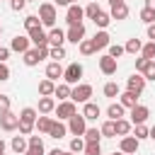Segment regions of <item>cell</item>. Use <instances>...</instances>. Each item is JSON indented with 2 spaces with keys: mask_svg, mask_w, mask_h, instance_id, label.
Returning <instances> with one entry per match:
<instances>
[{
  "mask_svg": "<svg viewBox=\"0 0 155 155\" xmlns=\"http://www.w3.org/2000/svg\"><path fill=\"white\" fill-rule=\"evenodd\" d=\"M17 116H19V126H17V131H19L22 136H31V131H34V121H36L39 111H36L34 107H24Z\"/></svg>",
  "mask_w": 155,
  "mask_h": 155,
  "instance_id": "1",
  "label": "cell"
},
{
  "mask_svg": "<svg viewBox=\"0 0 155 155\" xmlns=\"http://www.w3.org/2000/svg\"><path fill=\"white\" fill-rule=\"evenodd\" d=\"M27 148L34 150L36 155H44V140H41V136H29L27 138Z\"/></svg>",
  "mask_w": 155,
  "mask_h": 155,
  "instance_id": "29",
  "label": "cell"
},
{
  "mask_svg": "<svg viewBox=\"0 0 155 155\" xmlns=\"http://www.w3.org/2000/svg\"><path fill=\"white\" fill-rule=\"evenodd\" d=\"M56 109V99L53 97H39V114H51Z\"/></svg>",
  "mask_w": 155,
  "mask_h": 155,
  "instance_id": "25",
  "label": "cell"
},
{
  "mask_svg": "<svg viewBox=\"0 0 155 155\" xmlns=\"http://www.w3.org/2000/svg\"><path fill=\"white\" fill-rule=\"evenodd\" d=\"M27 36H29V41H31L34 46H41V44H48V36H46V31H44V27H36V29H29V31H27Z\"/></svg>",
  "mask_w": 155,
  "mask_h": 155,
  "instance_id": "16",
  "label": "cell"
},
{
  "mask_svg": "<svg viewBox=\"0 0 155 155\" xmlns=\"http://www.w3.org/2000/svg\"><path fill=\"white\" fill-rule=\"evenodd\" d=\"M126 90H128V92H136V94H140V92L145 90V78H143L140 73H133V75L126 80Z\"/></svg>",
  "mask_w": 155,
  "mask_h": 155,
  "instance_id": "12",
  "label": "cell"
},
{
  "mask_svg": "<svg viewBox=\"0 0 155 155\" xmlns=\"http://www.w3.org/2000/svg\"><path fill=\"white\" fill-rule=\"evenodd\" d=\"M102 92H104V97H109V99H114V97H119V92H121V87H119L116 82H107Z\"/></svg>",
  "mask_w": 155,
  "mask_h": 155,
  "instance_id": "38",
  "label": "cell"
},
{
  "mask_svg": "<svg viewBox=\"0 0 155 155\" xmlns=\"http://www.w3.org/2000/svg\"><path fill=\"white\" fill-rule=\"evenodd\" d=\"M22 56H24L22 61H24V65H27V68H34V65H39V63H41V58H39V51H36V46H34V48H27V51H24Z\"/></svg>",
  "mask_w": 155,
  "mask_h": 155,
  "instance_id": "23",
  "label": "cell"
},
{
  "mask_svg": "<svg viewBox=\"0 0 155 155\" xmlns=\"http://www.w3.org/2000/svg\"><path fill=\"white\" fill-rule=\"evenodd\" d=\"M140 22H145V24H153V22H155V10H150V7H143V10H140Z\"/></svg>",
  "mask_w": 155,
  "mask_h": 155,
  "instance_id": "45",
  "label": "cell"
},
{
  "mask_svg": "<svg viewBox=\"0 0 155 155\" xmlns=\"http://www.w3.org/2000/svg\"><path fill=\"white\" fill-rule=\"evenodd\" d=\"M7 58H10V48L7 46H0V63H5Z\"/></svg>",
  "mask_w": 155,
  "mask_h": 155,
  "instance_id": "53",
  "label": "cell"
},
{
  "mask_svg": "<svg viewBox=\"0 0 155 155\" xmlns=\"http://www.w3.org/2000/svg\"><path fill=\"white\" fill-rule=\"evenodd\" d=\"M124 107L119 104V102H111L109 107H107V119H111V121H116V119H124Z\"/></svg>",
  "mask_w": 155,
  "mask_h": 155,
  "instance_id": "26",
  "label": "cell"
},
{
  "mask_svg": "<svg viewBox=\"0 0 155 155\" xmlns=\"http://www.w3.org/2000/svg\"><path fill=\"white\" fill-rule=\"evenodd\" d=\"M46 36H48V46H63L65 44V31L58 27H51V31Z\"/></svg>",
  "mask_w": 155,
  "mask_h": 155,
  "instance_id": "18",
  "label": "cell"
},
{
  "mask_svg": "<svg viewBox=\"0 0 155 155\" xmlns=\"http://www.w3.org/2000/svg\"><path fill=\"white\" fill-rule=\"evenodd\" d=\"M138 145H140V140H138L136 136H121V145H119V150L126 153V155H136V153H138Z\"/></svg>",
  "mask_w": 155,
  "mask_h": 155,
  "instance_id": "11",
  "label": "cell"
},
{
  "mask_svg": "<svg viewBox=\"0 0 155 155\" xmlns=\"http://www.w3.org/2000/svg\"><path fill=\"white\" fill-rule=\"evenodd\" d=\"M48 58H53V61L61 63V58H65V48L63 46H51L48 48Z\"/></svg>",
  "mask_w": 155,
  "mask_h": 155,
  "instance_id": "42",
  "label": "cell"
},
{
  "mask_svg": "<svg viewBox=\"0 0 155 155\" xmlns=\"http://www.w3.org/2000/svg\"><path fill=\"white\" fill-rule=\"evenodd\" d=\"M148 116H150V109H148L145 104H136V107L131 109V119H128V121L136 126V124H145Z\"/></svg>",
  "mask_w": 155,
  "mask_h": 155,
  "instance_id": "10",
  "label": "cell"
},
{
  "mask_svg": "<svg viewBox=\"0 0 155 155\" xmlns=\"http://www.w3.org/2000/svg\"><path fill=\"white\" fill-rule=\"evenodd\" d=\"M87 121H97V116L102 114V109H99V104H94V102H85V107H82V111H80Z\"/></svg>",
  "mask_w": 155,
  "mask_h": 155,
  "instance_id": "21",
  "label": "cell"
},
{
  "mask_svg": "<svg viewBox=\"0 0 155 155\" xmlns=\"http://www.w3.org/2000/svg\"><path fill=\"white\" fill-rule=\"evenodd\" d=\"M22 155H36V153H34V150H29V148H27V150H24V153H22Z\"/></svg>",
  "mask_w": 155,
  "mask_h": 155,
  "instance_id": "61",
  "label": "cell"
},
{
  "mask_svg": "<svg viewBox=\"0 0 155 155\" xmlns=\"http://www.w3.org/2000/svg\"><path fill=\"white\" fill-rule=\"evenodd\" d=\"M90 97H92V85H87V82H78V85H73V90H70V99H73L75 104H85V102H90Z\"/></svg>",
  "mask_w": 155,
  "mask_h": 155,
  "instance_id": "3",
  "label": "cell"
},
{
  "mask_svg": "<svg viewBox=\"0 0 155 155\" xmlns=\"http://www.w3.org/2000/svg\"><path fill=\"white\" fill-rule=\"evenodd\" d=\"M53 90H56V82H53V80L44 78V80L39 82V94H41V97H53Z\"/></svg>",
  "mask_w": 155,
  "mask_h": 155,
  "instance_id": "28",
  "label": "cell"
},
{
  "mask_svg": "<svg viewBox=\"0 0 155 155\" xmlns=\"http://www.w3.org/2000/svg\"><path fill=\"white\" fill-rule=\"evenodd\" d=\"M109 17H111V19H116V22H121V19H126V17H128V5H126V2H119V5H111V12H109Z\"/></svg>",
  "mask_w": 155,
  "mask_h": 155,
  "instance_id": "22",
  "label": "cell"
},
{
  "mask_svg": "<svg viewBox=\"0 0 155 155\" xmlns=\"http://www.w3.org/2000/svg\"><path fill=\"white\" fill-rule=\"evenodd\" d=\"M5 80H10V68H7V63H0V82H5Z\"/></svg>",
  "mask_w": 155,
  "mask_h": 155,
  "instance_id": "50",
  "label": "cell"
},
{
  "mask_svg": "<svg viewBox=\"0 0 155 155\" xmlns=\"http://www.w3.org/2000/svg\"><path fill=\"white\" fill-rule=\"evenodd\" d=\"M0 155H5V140L0 138Z\"/></svg>",
  "mask_w": 155,
  "mask_h": 155,
  "instance_id": "59",
  "label": "cell"
},
{
  "mask_svg": "<svg viewBox=\"0 0 155 155\" xmlns=\"http://www.w3.org/2000/svg\"><path fill=\"white\" fill-rule=\"evenodd\" d=\"M140 56H143V58H148V61H155V41H148V44H143V48H140Z\"/></svg>",
  "mask_w": 155,
  "mask_h": 155,
  "instance_id": "39",
  "label": "cell"
},
{
  "mask_svg": "<svg viewBox=\"0 0 155 155\" xmlns=\"http://www.w3.org/2000/svg\"><path fill=\"white\" fill-rule=\"evenodd\" d=\"M82 155H102V145L99 143H85Z\"/></svg>",
  "mask_w": 155,
  "mask_h": 155,
  "instance_id": "44",
  "label": "cell"
},
{
  "mask_svg": "<svg viewBox=\"0 0 155 155\" xmlns=\"http://www.w3.org/2000/svg\"><path fill=\"white\" fill-rule=\"evenodd\" d=\"M107 48H109V56H111V58H121V56L126 53V51H124V46H119V44H109Z\"/></svg>",
  "mask_w": 155,
  "mask_h": 155,
  "instance_id": "46",
  "label": "cell"
},
{
  "mask_svg": "<svg viewBox=\"0 0 155 155\" xmlns=\"http://www.w3.org/2000/svg\"><path fill=\"white\" fill-rule=\"evenodd\" d=\"M39 19H41V27H56V5L53 2H41L39 5Z\"/></svg>",
  "mask_w": 155,
  "mask_h": 155,
  "instance_id": "2",
  "label": "cell"
},
{
  "mask_svg": "<svg viewBox=\"0 0 155 155\" xmlns=\"http://www.w3.org/2000/svg\"><path fill=\"white\" fill-rule=\"evenodd\" d=\"M27 2H34V0H27Z\"/></svg>",
  "mask_w": 155,
  "mask_h": 155,
  "instance_id": "64",
  "label": "cell"
},
{
  "mask_svg": "<svg viewBox=\"0 0 155 155\" xmlns=\"http://www.w3.org/2000/svg\"><path fill=\"white\" fill-rule=\"evenodd\" d=\"M99 131H102V138H114V136H116V131H114V121H111V119H107V121L99 126Z\"/></svg>",
  "mask_w": 155,
  "mask_h": 155,
  "instance_id": "37",
  "label": "cell"
},
{
  "mask_svg": "<svg viewBox=\"0 0 155 155\" xmlns=\"http://www.w3.org/2000/svg\"><path fill=\"white\" fill-rule=\"evenodd\" d=\"M85 39V24H70L68 27V31H65V41H70V44H80Z\"/></svg>",
  "mask_w": 155,
  "mask_h": 155,
  "instance_id": "9",
  "label": "cell"
},
{
  "mask_svg": "<svg viewBox=\"0 0 155 155\" xmlns=\"http://www.w3.org/2000/svg\"><path fill=\"white\" fill-rule=\"evenodd\" d=\"M148 131H150V128H148L145 124H136V126H133V136H136L138 140H145V138H148Z\"/></svg>",
  "mask_w": 155,
  "mask_h": 155,
  "instance_id": "43",
  "label": "cell"
},
{
  "mask_svg": "<svg viewBox=\"0 0 155 155\" xmlns=\"http://www.w3.org/2000/svg\"><path fill=\"white\" fill-rule=\"evenodd\" d=\"M140 48H143V41H140V39H136V36H133V39H128V41L124 44V51H126V53H133V56H136V53H140Z\"/></svg>",
  "mask_w": 155,
  "mask_h": 155,
  "instance_id": "31",
  "label": "cell"
},
{
  "mask_svg": "<svg viewBox=\"0 0 155 155\" xmlns=\"http://www.w3.org/2000/svg\"><path fill=\"white\" fill-rule=\"evenodd\" d=\"M51 116H46V114H39L36 116V121H34V131H39V133H48V128H51Z\"/></svg>",
  "mask_w": 155,
  "mask_h": 155,
  "instance_id": "24",
  "label": "cell"
},
{
  "mask_svg": "<svg viewBox=\"0 0 155 155\" xmlns=\"http://www.w3.org/2000/svg\"><path fill=\"white\" fill-rule=\"evenodd\" d=\"M116 68H119V61H116V58H111L109 53L99 58V70H102L104 75H114V73H116Z\"/></svg>",
  "mask_w": 155,
  "mask_h": 155,
  "instance_id": "13",
  "label": "cell"
},
{
  "mask_svg": "<svg viewBox=\"0 0 155 155\" xmlns=\"http://www.w3.org/2000/svg\"><path fill=\"white\" fill-rule=\"evenodd\" d=\"M10 148H12L17 155H22V153L27 150V138H24L22 133H19V136H15V138H12V143H10Z\"/></svg>",
  "mask_w": 155,
  "mask_h": 155,
  "instance_id": "32",
  "label": "cell"
},
{
  "mask_svg": "<svg viewBox=\"0 0 155 155\" xmlns=\"http://www.w3.org/2000/svg\"><path fill=\"white\" fill-rule=\"evenodd\" d=\"M48 155H75V153H70V150H58V148H53Z\"/></svg>",
  "mask_w": 155,
  "mask_h": 155,
  "instance_id": "55",
  "label": "cell"
},
{
  "mask_svg": "<svg viewBox=\"0 0 155 155\" xmlns=\"http://www.w3.org/2000/svg\"><path fill=\"white\" fill-rule=\"evenodd\" d=\"M36 27H41L39 15H27V17H24V29L29 31V29H36Z\"/></svg>",
  "mask_w": 155,
  "mask_h": 155,
  "instance_id": "40",
  "label": "cell"
},
{
  "mask_svg": "<svg viewBox=\"0 0 155 155\" xmlns=\"http://www.w3.org/2000/svg\"><path fill=\"white\" fill-rule=\"evenodd\" d=\"M29 36L27 34H17V36H12V44H10V51H17V53H24L27 48H29Z\"/></svg>",
  "mask_w": 155,
  "mask_h": 155,
  "instance_id": "14",
  "label": "cell"
},
{
  "mask_svg": "<svg viewBox=\"0 0 155 155\" xmlns=\"http://www.w3.org/2000/svg\"><path fill=\"white\" fill-rule=\"evenodd\" d=\"M145 65H148V58L138 56V58H136V73H143V70H145Z\"/></svg>",
  "mask_w": 155,
  "mask_h": 155,
  "instance_id": "49",
  "label": "cell"
},
{
  "mask_svg": "<svg viewBox=\"0 0 155 155\" xmlns=\"http://www.w3.org/2000/svg\"><path fill=\"white\" fill-rule=\"evenodd\" d=\"M111 155H126V153H121V150H119V153H111Z\"/></svg>",
  "mask_w": 155,
  "mask_h": 155,
  "instance_id": "62",
  "label": "cell"
},
{
  "mask_svg": "<svg viewBox=\"0 0 155 155\" xmlns=\"http://www.w3.org/2000/svg\"><path fill=\"white\" fill-rule=\"evenodd\" d=\"M82 148H85V138H82V136H75V138L70 140V148H68V150L78 155V153H82Z\"/></svg>",
  "mask_w": 155,
  "mask_h": 155,
  "instance_id": "41",
  "label": "cell"
},
{
  "mask_svg": "<svg viewBox=\"0 0 155 155\" xmlns=\"http://www.w3.org/2000/svg\"><path fill=\"white\" fill-rule=\"evenodd\" d=\"M68 2H70V5H73V2H78V0H68Z\"/></svg>",
  "mask_w": 155,
  "mask_h": 155,
  "instance_id": "63",
  "label": "cell"
},
{
  "mask_svg": "<svg viewBox=\"0 0 155 155\" xmlns=\"http://www.w3.org/2000/svg\"><path fill=\"white\" fill-rule=\"evenodd\" d=\"M53 5H56V7H68L70 2H68V0H53Z\"/></svg>",
  "mask_w": 155,
  "mask_h": 155,
  "instance_id": "56",
  "label": "cell"
},
{
  "mask_svg": "<svg viewBox=\"0 0 155 155\" xmlns=\"http://www.w3.org/2000/svg\"><path fill=\"white\" fill-rule=\"evenodd\" d=\"M145 7H150V10H155V0H145Z\"/></svg>",
  "mask_w": 155,
  "mask_h": 155,
  "instance_id": "57",
  "label": "cell"
},
{
  "mask_svg": "<svg viewBox=\"0 0 155 155\" xmlns=\"http://www.w3.org/2000/svg\"><path fill=\"white\" fill-rule=\"evenodd\" d=\"M131 128H133V124H131L128 119H116V121H114V131H116V136H128Z\"/></svg>",
  "mask_w": 155,
  "mask_h": 155,
  "instance_id": "27",
  "label": "cell"
},
{
  "mask_svg": "<svg viewBox=\"0 0 155 155\" xmlns=\"http://www.w3.org/2000/svg\"><path fill=\"white\" fill-rule=\"evenodd\" d=\"M70 90H73V85H68V82H61V85H56V90H53V97H58L61 102H63V99H70Z\"/></svg>",
  "mask_w": 155,
  "mask_h": 155,
  "instance_id": "30",
  "label": "cell"
},
{
  "mask_svg": "<svg viewBox=\"0 0 155 155\" xmlns=\"http://www.w3.org/2000/svg\"><path fill=\"white\" fill-rule=\"evenodd\" d=\"M78 46H80V53H82V56H92V53H97V48H94L92 39H82Z\"/></svg>",
  "mask_w": 155,
  "mask_h": 155,
  "instance_id": "36",
  "label": "cell"
},
{
  "mask_svg": "<svg viewBox=\"0 0 155 155\" xmlns=\"http://www.w3.org/2000/svg\"><path fill=\"white\" fill-rule=\"evenodd\" d=\"M92 22H94V27H97V29H107V27H109V22H111V17H109V12H104V10H102Z\"/></svg>",
  "mask_w": 155,
  "mask_h": 155,
  "instance_id": "34",
  "label": "cell"
},
{
  "mask_svg": "<svg viewBox=\"0 0 155 155\" xmlns=\"http://www.w3.org/2000/svg\"><path fill=\"white\" fill-rule=\"evenodd\" d=\"M48 48H51L48 44H41V46H36V51H39V58H41V61H44V58H48Z\"/></svg>",
  "mask_w": 155,
  "mask_h": 155,
  "instance_id": "51",
  "label": "cell"
},
{
  "mask_svg": "<svg viewBox=\"0 0 155 155\" xmlns=\"http://www.w3.org/2000/svg\"><path fill=\"white\" fill-rule=\"evenodd\" d=\"M119 104L124 107V109H133L136 104H138V94L136 92H119Z\"/></svg>",
  "mask_w": 155,
  "mask_h": 155,
  "instance_id": "20",
  "label": "cell"
},
{
  "mask_svg": "<svg viewBox=\"0 0 155 155\" xmlns=\"http://www.w3.org/2000/svg\"><path fill=\"white\" fill-rule=\"evenodd\" d=\"M99 12H102L99 2H97V0H90V5L85 7V17H87V19H94V17L99 15Z\"/></svg>",
  "mask_w": 155,
  "mask_h": 155,
  "instance_id": "35",
  "label": "cell"
},
{
  "mask_svg": "<svg viewBox=\"0 0 155 155\" xmlns=\"http://www.w3.org/2000/svg\"><path fill=\"white\" fill-rule=\"evenodd\" d=\"M10 111V97L7 94H0V114Z\"/></svg>",
  "mask_w": 155,
  "mask_h": 155,
  "instance_id": "48",
  "label": "cell"
},
{
  "mask_svg": "<svg viewBox=\"0 0 155 155\" xmlns=\"http://www.w3.org/2000/svg\"><path fill=\"white\" fill-rule=\"evenodd\" d=\"M53 111H56V116H58L61 121H68V119L78 111V107H75V102H73V99H63V102H58V104H56V109H53Z\"/></svg>",
  "mask_w": 155,
  "mask_h": 155,
  "instance_id": "5",
  "label": "cell"
},
{
  "mask_svg": "<svg viewBox=\"0 0 155 155\" xmlns=\"http://www.w3.org/2000/svg\"><path fill=\"white\" fill-rule=\"evenodd\" d=\"M85 128H87V119L82 116V114H73L70 119H68V131L73 133V136H82L85 133Z\"/></svg>",
  "mask_w": 155,
  "mask_h": 155,
  "instance_id": "7",
  "label": "cell"
},
{
  "mask_svg": "<svg viewBox=\"0 0 155 155\" xmlns=\"http://www.w3.org/2000/svg\"><path fill=\"white\" fill-rule=\"evenodd\" d=\"M148 39H150V41H155V22H153V24H148Z\"/></svg>",
  "mask_w": 155,
  "mask_h": 155,
  "instance_id": "54",
  "label": "cell"
},
{
  "mask_svg": "<svg viewBox=\"0 0 155 155\" xmlns=\"http://www.w3.org/2000/svg\"><path fill=\"white\" fill-rule=\"evenodd\" d=\"M46 78H48V80H53V82L63 80V65H61L58 61L48 63V65H46Z\"/></svg>",
  "mask_w": 155,
  "mask_h": 155,
  "instance_id": "19",
  "label": "cell"
},
{
  "mask_svg": "<svg viewBox=\"0 0 155 155\" xmlns=\"http://www.w3.org/2000/svg\"><path fill=\"white\" fill-rule=\"evenodd\" d=\"M82 19H85V7H80L78 2L68 5V10H65V22H68V27H70V24H82Z\"/></svg>",
  "mask_w": 155,
  "mask_h": 155,
  "instance_id": "6",
  "label": "cell"
},
{
  "mask_svg": "<svg viewBox=\"0 0 155 155\" xmlns=\"http://www.w3.org/2000/svg\"><path fill=\"white\" fill-rule=\"evenodd\" d=\"M65 133H68V126H65L61 119H58V121L53 119V121H51V128H48V133H46V136H51V138L61 140V138H65Z\"/></svg>",
  "mask_w": 155,
  "mask_h": 155,
  "instance_id": "15",
  "label": "cell"
},
{
  "mask_svg": "<svg viewBox=\"0 0 155 155\" xmlns=\"http://www.w3.org/2000/svg\"><path fill=\"white\" fill-rule=\"evenodd\" d=\"M119 2H126V0H109V5H119Z\"/></svg>",
  "mask_w": 155,
  "mask_h": 155,
  "instance_id": "60",
  "label": "cell"
},
{
  "mask_svg": "<svg viewBox=\"0 0 155 155\" xmlns=\"http://www.w3.org/2000/svg\"><path fill=\"white\" fill-rule=\"evenodd\" d=\"M82 73H85V68H82L80 63H70L68 68H63V82H68V85H78L80 78H82Z\"/></svg>",
  "mask_w": 155,
  "mask_h": 155,
  "instance_id": "4",
  "label": "cell"
},
{
  "mask_svg": "<svg viewBox=\"0 0 155 155\" xmlns=\"http://www.w3.org/2000/svg\"><path fill=\"white\" fill-rule=\"evenodd\" d=\"M148 138H153V140H155V126H153V128L148 131Z\"/></svg>",
  "mask_w": 155,
  "mask_h": 155,
  "instance_id": "58",
  "label": "cell"
},
{
  "mask_svg": "<svg viewBox=\"0 0 155 155\" xmlns=\"http://www.w3.org/2000/svg\"><path fill=\"white\" fill-rule=\"evenodd\" d=\"M145 80H155V61H148V65H145V70L140 73Z\"/></svg>",
  "mask_w": 155,
  "mask_h": 155,
  "instance_id": "47",
  "label": "cell"
},
{
  "mask_svg": "<svg viewBox=\"0 0 155 155\" xmlns=\"http://www.w3.org/2000/svg\"><path fill=\"white\" fill-rule=\"evenodd\" d=\"M24 5H27V0H10V7H12L15 12H19V10H24Z\"/></svg>",
  "mask_w": 155,
  "mask_h": 155,
  "instance_id": "52",
  "label": "cell"
},
{
  "mask_svg": "<svg viewBox=\"0 0 155 155\" xmlns=\"http://www.w3.org/2000/svg\"><path fill=\"white\" fill-rule=\"evenodd\" d=\"M92 44H94V48H97V51L107 48V46L111 44V36H109V31H107V29H99V31L92 36Z\"/></svg>",
  "mask_w": 155,
  "mask_h": 155,
  "instance_id": "17",
  "label": "cell"
},
{
  "mask_svg": "<svg viewBox=\"0 0 155 155\" xmlns=\"http://www.w3.org/2000/svg\"><path fill=\"white\" fill-rule=\"evenodd\" d=\"M17 126H19V116H17V114H12V111L0 114V128H2V131L12 133V131H17Z\"/></svg>",
  "mask_w": 155,
  "mask_h": 155,
  "instance_id": "8",
  "label": "cell"
},
{
  "mask_svg": "<svg viewBox=\"0 0 155 155\" xmlns=\"http://www.w3.org/2000/svg\"><path fill=\"white\" fill-rule=\"evenodd\" d=\"M82 138H85V143H99L102 140V131L99 128H85Z\"/></svg>",
  "mask_w": 155,
  "mask_h": 155,
  "instance_id": "33",
  "label": "cell"
}]
</instances>
